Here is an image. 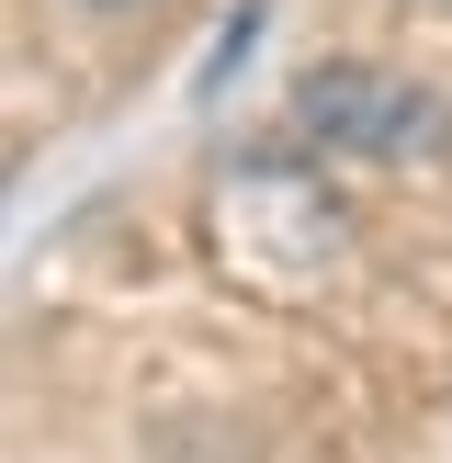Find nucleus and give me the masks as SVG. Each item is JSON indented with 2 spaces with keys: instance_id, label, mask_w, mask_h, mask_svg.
Instances as JSON below:
<instances>
[{
  "instance_id": "nucleus-1",
  "label": "nucleus",
  "mask_w": 452,
  "mask_h": 463,
  "mask_svg": "<svg viewBox=\"0 0 452 463\" xmlns=\"http://www.w3.org/2000/svg\"><path fill=\"white\" fill-rule=\"evenodd\" d=\"M294 113H306L328 147H362V158H407V147L441 136V113L407 80H384V68H316V80L294 90Z\"/></svg>"
},
{
  "instance_id": "nucleus-2",
  "label": "nucleus",
  "mask_w": 452,
  "mask_h": 463,
  "mask_svg": "<svg viewBox=\"0 0 452 463\" xmlns=\"http://www.w3.org/2000/svg\"><path fill=\"white\" fill-rule=\"evenodd\" d=\"M102 12H136V0H102Z\"/></svg>"
}]
</instances>
